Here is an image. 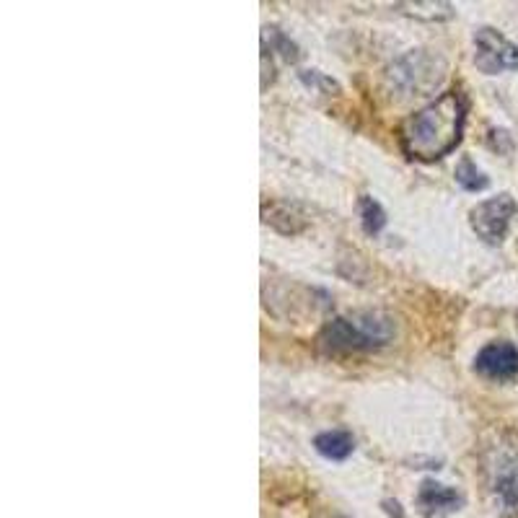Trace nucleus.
<instances>
[{
  "instance_id": "2eb2a0df",
  "label": "nucleus",
  "mask_w": 518,
  "mask_h": 518,
  "mask_svg": "<svg viewBox=\"0 0 518 518\" xmlns=\"http://www.w3.org/2000/svg\"><path fill=\"white\" fill-rule=\"evenodd\" d=\"M298 78H301V83H304L306 89L316 91V94H324V96L340 94V83L332 81V78L324 76V73H319V70H301Z\"/></svg>"
},
{
  "instance_id": "a211bd4d",
  "label": "nucleus",
  "mask_w": 518,
  "mask_h": 518,
  "mask_svg": "<svg viewBox=\"0 0 518 518\" xmlns=\"http://www.w3.org/2000/svg\"><path fill=\"white\" fill-rule=\"evenodd\" d=\"M337 518H342V516H337Z\"/></svg>"
},
{
  "instance_id": "f03ea898",
  "label": "nucleus",
  "mask_w": 518,
  "mask_h": 518,
  "mask_svg": "<svg viewBox=\"0 0 518 518\" xmlns=\"http://www.w3.org/2000/svg\"><path fill=\"white\" fill-rule=\"evenodd\" d=\"M394 337V319L381 311H355L335 316L319 332V348L324 353H363L389 345Z\"/></svg>"
},
{
  "instance_id": "9b49d317",
  "label": "nucleus",
  "mask_w": 518,
  "mask_h": 518,
  "mask_svg": "<svg viewBox=\"0 0 518 518\" xmlns=\"http://www.w3.org/2000/svg\"><path fill=\"white\" fill-rule=\"evenodd\" d=\"M399 11L412 19L423 21H446L454 16V6L451 3H441V0H425V3H399Z\"/></svg>"
},
{
  "instance_id": "6e6552de",
  "label": "nucleus",
  "mask_w": 518,
  "mask_h": 518,
  "mask_svg": "<svg viewBox=\"0 0 518 518\" xmlns=\"http://www.w3.org/2000/svg\"><path fill=\"white\" fill-rule=\"evenodd\" d=\"M464 506V495L449 485H441L436 480H423L420 490H417V508L425 516L436 518L454 513Z\"/></svg>"
},
{
  "instance_id": "423d86ee",
  "label": "nucleus",
  "mask_w": 518,
  "mask_h": 518,
  "mask_svg": "<svg viewBox=\"0 0 518 518\" xmlns=\"http://www.w3.org/2000/svg\"><path fill=\"white\" fill-rule=\"evenodd\" d=\"M474 65L485 76H498L506 70H518V45L506 39L493 26L474 32Z\"/></svg>"
},
{
  "instance_id": "20e7f679",
  "label": "nucleus",
  "mask_w": 518,
  "mask_h": 518,
  "mask_svg": "<svg viewBox=\"0 0 518 518\" xmlns=\"http://www.w3.org/2000/svg\"><path fill=\"white\" fill-rule=\"evenodd\" d=\"M446 76V60L428 50H412L392 63L386 78L402 96H423L436 89Z\"/></svg>"
},
{
  "instance_id": "39448f33",
  "label": "nucleus",
  "mask_w": 518,
  "mask_h": 518,
  "mask_svg": "<svg viewBox=\"0 0 518 518\" xmlns=\"http://www.w3.org/2000/svg\"><path fill=\"white\" fill-rule=\"evenodd\" d=\"M518 213V205L508 192L503 195H495L485 203H477L469 210V226L477 236H480L485 244L490 247H500L508 236V228H511L513 215Z\"/></svg>"
},
{
  "instance_id": "f8f14e48",
  "label": "nucleus",
  "mask_w": 518,
  "mask_h": 518,
  "mask_svg": "<svg viewBox=\"0 0 518 518\" xmlns=\"http://www.w3.org/2000/svg\"><path fill=\"white\" fill-rule=\"evenodd\" d=\"M454 177H456V184H459V187H462V190H467V192H482V190H487V187H490V179H487L485 171L474 164L469 156H462V161L456 164Z\"/></svg>"
},
{
  "instance_id": "7ed1b4c3",
  "label": "nucleus",
  "mask_w": 518,
  "mask_h": 518,
  "mask_svg": "<svg viewBox=\"0 0 518 518\" xmlns=\"http://www.w3.org/2000/svg\"><path fill=\"white\" fill-rule=\"evenodd\" d=\"M487 487L506 518H518V438L500 433L482 456Z\"/></svg>"
},
{
  "instance_id": "ddd939ff",
  "label": "nucleus",
  "mask_w": 518,
  "mask_h": 518,
  "mask_svg": "<svg viewBox=\"0 0 518 518\" xmlns=\"http://www.w3.org/2000/svg\"><path fill=\"white\" fill-rule=\"evenodd\" d=\"M358 210H361V223H363V231H366L368 236H376L384 231L386 226V213L384 208H381L373 197L363 195L361 200H358Z\"/></svg>"
},
{
  "instance_id": "0eeeda50",
  "label": "nucleus",
  "mask_w": 518,
  "mask_h": 518,
  "mask_svg": "<svg viewBox=\"0 0 518 518\" xmlns=\"http://www.w3.org/2000/svg\"><path fill=\"white\" fill-rule=\"evenodd\" d=\"M474 371L480 373L482 379L508 384L518 379V348L513 342L498 340L490 342L477 353L474 358Z\"/></svg>"
},
{
  "instance_id": "1a4fd4ad",
  "label": "nucleus",
  "mask_w": 518,
  "mask_h": 518,
  "mask_svg": "<svg viewBox=\"0 0 518 518\" xmlns=\"http://www.w3.org/2000/svg\"><path fill=\"white\" fill-rule=\"evenodd\" d=\"M262 221H265L267 226L275 228V231H280V234L293 236V234H301V231H304L306 223H309V218L301 213L298 205L270 203L262 208Z\"/></svg>"
},
{
  "instance_id": "f257e3e1",
  "label": "nucleus",
  "mask_w": 518,
  "mask_h": 518,
  "mask_svg": "<svg viewBox=\"0 0 518 518\" xmlns=\"http://www.w3.org/2000/svg\"><path fill=\"white\" fill-rule=\"evenodd\" d=\"M467 96L459 89L441 94L399 125V146L415 161H436L462 143Z\"/></svg>"
},
{
  "instance_id": "4468645a",
  "label": "nucleus",
  "mask_w": 518,
  "mask_h": 518,
  "mask_svg": "<svg viewBox=\"0 0 518 518\" xmlns=\"http://www.w3.org/2000/svg\"><path fill=\"white\" fill-rule=\"evenodd\" d=\"M265 42H270V50H275L278 52L280 57H283L285 63H298V57H301V52H298V47L293 45L291 39L285 37L283 32H280V29H275V26H267L265 29Z\"/></svg>"
},
{
  "instance_id": "f3484780",
  "label": "nucleus",
  "mask_w": 518,
  "mask_h": 518,
  "mask_svg": "<svg viewBox=\"0 0 518 518\" xmlns=\"http://www.w3.org/2000/svg\"><path fill=\"white\" fill-rule=\"evenodd\" d=\"M384 508L392 518H405V516H402V508H399L397 500H384Z\"/></svg>"
},
{
  "instance_id": "dca6fc26",
  "label": "nucleus",
  "mask_w": 518,
  "mask_h": 518,
  "mask_svg": "<svg viewBox=\"0 0 518 518\" xmlns=\"http://www.w3.org/2000/svg\"><path fill=\"white\" fill-rule=\"evenodd\" d=\"M487 143H490V148L498 153L513 151V140H511V135H508V130H490V135H487Z\"/></svg>"
},
{
  "instance_id": "9d476101",
  "label": "nucleus",
  "mask_w": 518,
  "mask_h": 518,
  "mask_svg": "<svg viewBox=\"0 0 518 518\" xmlns=\"http://www.w3.org/2000/svg\"><path fill=\"white\" fill-rule=\"evenodd\" d=\"M314 446L329 462H345L355 451V438L350 430H327L314 438Z\"/></svg>"
},
{
  "instance_id": "6ab92c4d",
  "label": "nucleus",
  "mask_w": 518,
  "mask_h": 518,
  "mask_svg": "<svg viewBox=\"0 0 518 518\" xmlns=\"http://www.w3.org/2000/svg\"><path fill=\"white\" fill-rule=\"evenodd\" d=\"M516 319H518V316H516Z\"/></svg>"
}]
</instances>
